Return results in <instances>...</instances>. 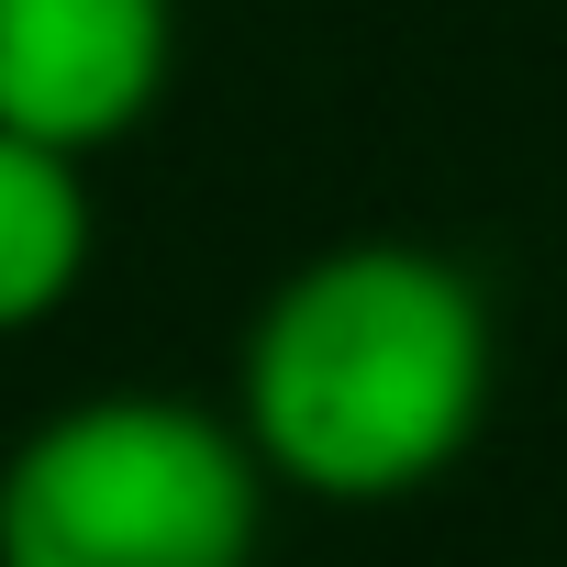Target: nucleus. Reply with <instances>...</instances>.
<instances>
[{"label":"nucleus","mask_w":567,"mask_h":567,"mask_svg":"<svg viewBox=\"0 0 567 567\" xmlns=\"http://www.w3.org/2000/svg\"><path fill=\"white\" fill-rule=\"evenodd\" d=\"M267 489L223 401L90 390L0 456V567H256Z\"/></svg>","instance_id":"obj_2"},{"label":"nucleus","mask_w":567,"mask_h":567,"mask_svg":"<svg viewBox=\"0 0 567 567\" xmlns=\"http://www.w3.org/2000/svg\"><path fill=\"white\" fill-rule=\"evenodd\" d=\"M178 79V0H0V123L101 156Z\"/></svg>","instance_id":"obj_3"},{"label":"nucleus","mask_w":567,"mask_h":567,"mask_svg":"<svg viewBox=\"0 0 567 567\" xmlns=\"http://www.w3.org/2000/svg\"><path fill=\"white\" fill-rule=\"evenodd\" d=\"M501 390V323L489 290L412 245V234H357L301 256L245 323L234 357V423L267 456L278 489L323 512H390L434 489Z\"/></svg>","instance_id":"obj_1"},{"label":"nucleus","mask_w":567,"mask_h":567,"mask_svg":"<svg viewBox=\"0 0 567 567\" xmlns=\"http://www.w3.org/2000/svg\"><path fill=\"white\" fill-rule=\"evenodd\" d=\"M90 245H101V200H90V156L68 145H34L0 123V346L56 323L90 278Z\"/></svg>","instance_id":"obj_4"}]
</instances>
